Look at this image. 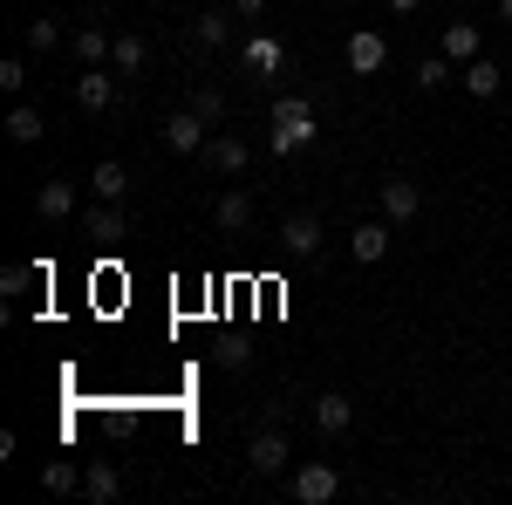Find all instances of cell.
Instances as JSON below:
<instances>
[{"mask_svg":"<svg viewBox=\"0 0 512 505\" xmlns=\"http://www.w3.org/2000/svg\"><path fill=\"white\" fill-rule=\"evenodd\" d=\"M82 499H89V505H110V499H123V471L96 458V465L82 471Z\"/></svg>","mask_w":512,"mask_h":505,"instance_id":"2e32d148","label":"cell"},{"mask_svg":"<svg viewBox=\"0 0 512 505\" xmlns=\"http://www.w3.org/2000/svg\"><path fill=\"white\" fill-rule=\"evenodd\" d=\"M219 362H226V369H246L253 349H246V342H219Z\"/></svg>","mask_w":512,"mask_h":505,"instance_id":"f1b7e54d","label":"cell"},{"mask_svg":"<svg viewBox=\"0 0 512 505\" xmlns=\"http://www.w3.org/2000/svg\"><path fill=\"white\" fill-rule=\"evenodd\" d=\"M0 89H7V96H21V89H28V62H21V55H7V62H0Z\"/></svg>","mask_w":512,"mask_h":505,"instance_id":"83f0119b","label":"cell"},{"mask_svg":"<svg viewBox=\"0 0 512 505\" xmlns=\"http://www.w3.org/2000/svg\"><path fill=\"white\" fill-rule=\"evenodd\" d=\"M383 62H390V41L376 35V28H355V35H349V69H355V76H376Z\"/></svg>","mask_w":512,"mask_h":505,"instance_id":"9c48e42d","label":"cell"},{"mask_svg":"<svg viewBox=\"0 0 512 505\" xmlns=\"http://www.w3.org/2000/svg\"><path fill=\"white\" fill-rule=\"evenodd\" d=\"M444 55H451L458 69H465V62H478V55H485V41H478V21H451V28H444Z\"/></svg>","mask_w":512,"mask_h":505,"instance_id":"ffe728a7","label":"cell"},{"mask_svg":"<svg viewBox=\"0 0 512 505\" xmlns=\"http://www.w3.org/2000/svg\"><path fill=\"white\" fill-rule=\"evenodd\" d=\"M205 7H219V0H205Z\"/></svg>","mask_w":512,"mask_h":505,"instance_id":"d6a6232c","label":"cell"},{"mask_svg":"<svg viewBox=\"0 0 512 505\" xmlns=\"http://www.w3.org/2000/svg\"><path fill=\"white\" fill-rule=\"evenodd\" d=\"M41 492H55V499H69V492H82V471L69 465V458H48V465H41Z\"/></svg>","mask_w":512,"mask_h":505,"instance_id":"7402d4cb","label":"cell"},{"mask_svg":"<svg viewBox=\"0 0 512 505\" xmlns=\"http://www.w3.org/2000/svg\"><path fill=\"white\" fill-rule=\"evenodd\" d=\"M390 7H396V14H417V7H424V0H390Z\"/></svg>","mask_w":512,"mask_h":505,"instance_id":"4dcf8cb0","label":"cell"},{"mask_svg":"<svg viewBox=\"0 0 512 505\" xmlns=\"http://www.w3.org/2000/svg\"><path fill=\"white\" fill-rule=\"evenodd\" d=\"M212 219H219V233H246V226H253V192H246V185L226 192L219 205H212Z\"/></svg>","mask_w":512,"mask_h":505,"instance_id":"d6986e66","label":"cell"},{"mask_svg":"<svg viewBox=\"0 0 512 505\" xmlns=\"http://www.w3.org/2000/svg\"><path fill=\"white\" fill-rule=\"evenodd\" d=\"M35 212H41V226H62L69 212H76V185H62V178H48L35 192Z\"/></svg>","mask_w":512,"mask_h":505,"instance_id":"7c38bea8","label":"cell"},{"mask_svg":"<svg viewBox=\"0 0 512 505\" xmlns=\"http://www.w3.org/2000/svg\"><path fill=\"white\" fill-rule=\"evenodd\" d=\"M69 48H76V55H82V69H103V62L117 55V41L103 35L96 21H89V28H76V35H69Z\"/></svg>","mask_w":512,"mask_h":505,"instance_id":"ac0fdd59","label":"cell"},{"mask_svg":"<svg viewBox=\"0 0 512 505\" xmlns=\"http://www.w3.org/2000/svg\"><path fill=\"white\" fill-rule=\"evenodd\" d=\"M321 212H287V219H280V253H287V260H315L321 253Z\"/></svg>","mask_w":512,"mask_h":505,"instance_id":"5b68a950","label":"cell"},{"mask_svg":"<svg viewBox=\"0 0 512 505\" xmlns=\"http://www.w3.org/2000/svg\"><path fill=\"white\" fill-rule=\"evenodd\" d=\"M335 492H342V471H335V465H321V458H315V465L294 471V499H301V505H328Z\"/></svg>","mask_w":512,"mask_h":505,"instance_id":"8992f818","label":"cell"},{"mask_svg":"<svg viewBox=\"0 0 512 505\" xmlns=\"http://www.w3.org/2000/svg\"><path fill=\"white\" fill-rule=\"evenodd\" d=\"M82 233L96 239V246H117V239L130 233V226H123V212L110 205V198H96V205H89V219H82Z\"/></svg>","mask_w":512,"mask_h":505,"instance_id":"4fadbf2b","label":"cell"},{"mask_svg":"<svg viewBox=\"0 0 512 505\" xmlns=\"http://www.w3.org/2000/svg\"><path fill=\"white\" fill-rule=\"evenodd\" d=\"M308 417H315L321 437H342V430L355 424V403L342 396V389H328V396H315V403H308Z\"/></svg>","mask_w":512,"mask_h":505,"instance_id":"ba28073f","label":"cell"},{"mask_svg":"<svg viewBox=\"0 0 512 505\" xmlns=\"http://www.w3.org/2000/svg\"><path fill=\"white\" fill-rule=\"evenodd\" d=\"M239 62H246V69H253L260 82H274L280 69H287V41L267 35V28H253V35L239 41Z\"/></svg>","mask_w":512,"mask_h":505,"instance_id":"277c9868","label":"cell"},{"mask_svg":"<svg viewBox=\"0 0 512 505\" xmlns=\"http://www.w3.org/2000/svg\"><path fill=\"white\" fill-rule=\"evenodd\" d=\"M185 103H192V110H198L205 123H219V117H226V89H219V82H198Z\"/></svg>","mask_w":512,"mask_h":505,"instance_id":"d4e9b609","label":"cell"},{"mask_svg":"<svg viewBox=\"0 0 512 505\" xmlns=\"http://www.w3.org/2000/svg\"><path fill=\"white\" fill-rule=\"evenodd\" d=\"M376 205H383V219H390V226H410V219L424 212V185H417V178H403V171H390V178L376 185Z\"/></svg>","mask_w":512,"mask_h":505,"instance_id":"7a4b0ae2","label":"cell"},{"mask_svg":"<svg viewBox=\"0 0 512 505\" xmlns=\"http://www.w3.org/2000/svg\"><path fill=\"white\" fill-rule=\"evenodd\" d=\"M55 41H62V28H55V21H28V28H21V48H28V55H48Z\"/></svg>","mask_w":512,"mask_h":505,"instance_id":"4316f807","label":"cell"},{"mask_svg":"<svg viewBox=\"0 0 512 505\" xmlns=\"http://www.w3.org/2000/svg\"><path fill=\"white\" fill-rule=\"evenodd\" d=\"M158 130H164V144H171V151H178V157H198V151H205V144H212V123L198 117L192 103H185V110H171V117H164Z\"/></svg>","mask_w":512,"mask_h":505,"instance_id":"3957f363","label":"cell"},{"mask_svg":"<svg viewBox=\"0 0 512 505\" xmlns=\"http://www.w3.org/2000/svg\"><path fill=\"white\" fill-rule=\"evenodd\" d=\"M499 14H506V21H512V0H499Z\"/></svg>","mask_w":512,"mask_h":505,"instance_id":"1f68e13d","label":"cell"},{"mask_svg":"<svg viewBox=\"0 0 512 505\" xmlns=\"http://www.w3.org/2000/svg\"><path fill=\"white\" fill-rule=\"evenodd\" d=\"M390 219H362V226H355L349 233V253L355 260H362V267H376V260H383V253H390Z\"/></svg>","mask_w":512,"mask_h":505,"instance_id":"30bf717a","label":"cell"},{"mask_svg":"<svg viewBox=\"0 0 512 505\" xmlns=\"http://www.w3.org/2000/svg\"><path fill=\"white\" fill-rule=\"evenodd\" d=\"M76 103L103 117V110L117 103V76H103V69H82V76H76Z\"/></svg>","mask_w":512,"mask_h":505,"instance_id":"9a60e30c","label":"cell"},{"mask_svg":"<svg viewBox=\"0 0 512 505\" xmlns=\"http://www.w3.org/2000/svg\"><path fill=\"white\" fill-rule=\"evenodd\" d=\"M41 130H48V123H41L35 103H14V110H7V137H14L21 151H28V144H41Z\"/></svg>","mask_w":512,"mask_h":505,"instance_id":"44dd1931","label":"cell"},{"mask_svg":"<svg viewBox=\"0 0 512 505\" xmlns=\"http://www.w3.org/2000/svg\"><path fill=\"white\" fill-rule=\"evenodd\" d=\"M458 82H465V96H472V103H492V96H499V62H485V55H478V62H465V69H458Z\"/></svg>","mask_w":512,"mask_h":505,"instance_id":"e0dca14e","label":"cell"},{"mask_svg":"<svg viewBox=\"0 0 512 505\" xmlns=\"http://www.w3.org/2000/svg\"><path fill=\"white\" fill-rule=\"evenodd\" d=\"M226 7H233L239 21H260V14H267V0H226Z\"/></svg>","mask_w":512,"mask_h":505,"instance_id":"f546056e","label":"cell"},{"mask_svg":"<svg viewBox=\"0 0 512 505\" xmlns=\"http://www.w3.org/2000/svg\"><path fill=\"white\" fill-rule=\"evenodd\" d=\"M226 41H233V14H226V7H198L192 48H226Z\"/></svg>","mask_w":512,"mask_h":505,"instance_id":"5bb4252c","label":"cell"},{"mask_svg":"<svg viewBox=\"0 0 512 505\" xmlns=\"http://www.w3.org/2000/svg\"><path fill=\"white\" fill-rule=\"evenodd\" d=\"M89 192H96V198H110V205H117V198L130 192V171H123L117 157H103V164H96V178H89Z\"/></svg>","mask_w":512,"mask_h":505,"instance_id":"603a6c76","label":"cell"},{"mask_svg":"<svg viewBox=\"0 0 512 505\" xmlns=\"http://www.w3.org/2000/svg\"><path fill=\"white\" fill-rule=\"evenodd\" d=\"M198 157H205V164H212L219 178H246V164H253V151H246L239 137H212V144H205Z\"/></svg>","mask_w":512,"mask_h":505,"instance_id":"8fae6325","label":"cell"},{"mask_svg":"<svg viewBox=\"0 0 512 505\" xmlns=\"http://www.w3.org/2000/svg\"><path fill=\"white\" fill-rule=\"evenodd\" d=\"M444 82H458V62L437 48V55H424V62H417V89H444Z\"/></svg>","mask_w":512,"mask_h":505,"instance_id":"cb8c5ba5","label":"cell"},{"mask_svg":"<svg viewBox=\"0 0 512 505\" xmlns=\"http://www.w3.org/2000/svg\"><path fill=\"white\" fill-rule=\"evenodd\" d=\"M110 69H117V76H137V69H144V35H117V55H110Z\"/></svg>","mask_w":512,"mask_h":505,"instance_id":"484cf974","label":"cell"},{"mask_svg":"<svg viewBox=\"0 0 512 505\" xmlns=\"http://www.w3.org/2000/svg\"><path fill=\"white\" fill-rule=\"evenodd\" d=\"M246 465L260 471V478H274V471L294 465V451H287V437H280V430H253V444H246Z\"/></svg>","mask_w":512,"mask_h":505,"instance_id":"52a82bcc","label":"cell"},{"mask_svg":"<svg viewBox=\"0 0 512 505\" xmlns=\"http://www.w3.org/2000/svg\"><path fill=\"white\" fill-rule=\"evenodd\" d=\"M267 123H274V151L280 157H294V151L315 144V103H301V96H280Z\"/></svg>","mask_w":512,"mask_h":505,"instance_id":"6da1fadb","label":"cell"}]
</instances>
